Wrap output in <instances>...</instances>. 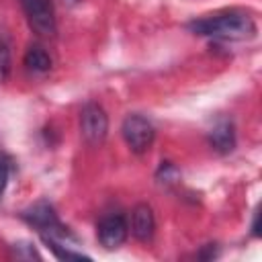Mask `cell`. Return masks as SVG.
<instances>
[{
	"label": "cell",
	"instance_id": "obj_6",
	"mask_svg": "<svg viewBox=\"0 0 262 262\" xmlns=\"http://www.w3.org/2000/svg\"><path fill=\"white\" fill-rule=\"evenodd\" d=\"M156 231V217L149 205L139 203L131 211V233L139 242H149Z\"/></svg>",
	"mask_w": 262,
	"mask_h": 262
},
{
	"label": "cell",
	"instance_id": "obj_7",
	"mask_svg": "<svg viewBox=\"0 0 262 262\" xmlns=\"http://www.w3.org/2000/svg\"><path fill=\"white\" fill-rule=\"evenodd\" d=\"M209 143L219 154H229L235 147V127L229 119H219L209 131Z\"/></svg>",
	"mask_w": 262,
	"mask_h": 262
},
{
	"label": "cell",
	"instance_id": "obj_8",
	"mask_svg": "<svg viewBox=\"0 0 262 262\" xmlns=\"http://www.w3.org/2000/svg\"><path fill=\"white\" fill-rule=\"evenodd\" d=\"M25 66L31 70V72H37V74H43L51 68V57L49 53L41 47V45H31L25 53Z\"/></svg>",
	"mask_w": 262,
	"mask_h": 262
},
{
	"label": "cell",
	"instance_id": "obj_5",
	"mask_svg": "<svg viewBox=\"0 0 262 262\" xmlns=\"http://www.w3.org/2000/svg\"><path fill=\"white\" fill-rule=\"evenodd\" d=\"M127 233H129V225H127L125 217L119 213L104 215L98 221L96 235H98L100 246H104L106 250H117L119 246H123L127 239Z\"/></svg>",
	"mask_w": 262,
	"mask_h": 262
},
{
	"label": "cell",
	"instance_id": "obj_3",
	"mask_svg": "<svg viewBox=\"0 0 262 262\" xmlns=\"http://www.w3.org/2000/svg\"><path fill=\"white\" fill-rule=\"evenodd\" d=\"M80 131L88 145H100L108 131V117L96 102H88L80 113Z\"/></svg>",
	"mask_w": 262,
	"mask_h": 262
},
{
	"label": "cell",
	"instance_id": "obj_4",
	"mask_svg": "<svg viewBox=\"0 0 262 262\" xmlns=\"http://www.w3.org/2000/svg\"><path fill=\"white\" fill-rule=\"evenodd\" d=\"M20 4L31 29L37 35L49 37L55 33V14L51 0H20Z\"/></svg>",
	"mask_w": 262,
	"mask_h": 262
},
{
	"label": "cell",
	"instance_id": "obj_2",
	"mask_svg": "<svg viewBox=\"0 0 262 262\" xmlns=\"http://www.w3.org/2000/svg\"><path fill=\"white\" fill-rule=\"evenodd\" d=\"M121 133L127 147L135 154H145L156 139L154 125L141 115H127L121 125Z\"/></svg>",
	"mask_w": 262,
	"mask_h": 262
},
{
	"label": "cell",
	"instance_id": "obj_9",
	"mask_svg": "<svg viewBox=\"0 0 262 262\" xmlns=\"http://www.w3.org/2000/svg\"><path fill=\"white\" fill-rule=\"evenodd\" d=\"M8 70H10V51L4 39H0V80L8 76Z\"/></svg>",
	"mask_w": 262,
	"mask_h": 262
},
{
	"label": "cell",
	"instance_id": "obj_11",
	"mask_svg": "<svg viewBox=\"0 0 262 262\" xmlns=\"http://www.w3.org/2000/svg\"><path fill=\"white\" fill-rule=\"evenodd\" d=\"M63 2H66V4H76L78 0H63Z\"/></svg>",
	"mask_w": 262,
	"mask_h": 262
},
{
	"label": "cell",
	"instance_id": "obj_10",
	"mask_svg": "<svg viewBox=\"0 0 262 262\" xmlns=\"http://www.w3.org/2000/svg\"><path fill=\"white\" fill-rule=\"evenodd\" d=\"M6 182H8V168H6L4 162H0V194L6 188Z\"/></svg>",
	"mask_w": 262,
	"mask_h": 262
},
{
	"label": "cell",
	"instance_id": "obj_1",
	"mask_svg": "<svg viewBox=\"0 0 262 262\" xmlns=\"http://www.w3.org/2000/svg\"><path fill=\"white\" fill-rule=\"evenodd\" d=\"M188 29L203 37H221V39H246L252 37L256 25L248 12L227 10L221 14L196 18L188 25Z\"/></svg>",
	"mask_w": 262,
	"mask_h": 262
}]
</instances>
